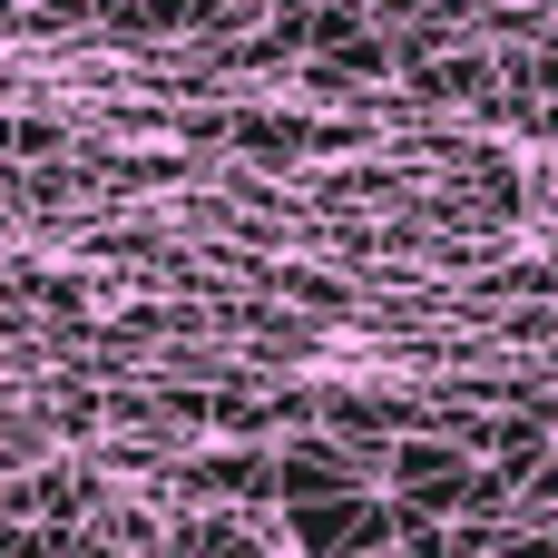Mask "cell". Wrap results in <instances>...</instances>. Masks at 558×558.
Returning <instances> with one entry per match:
<instances>
[{
  "label": "cell",
  "mask_w": 558,
  "mask_h": 558,
  "mask_svg": "<svg viewBox=\"0 0 558 558\" xmlns=\"http://www.w3.org/2000/svg\"><path fill=\"white\" fill-rule=\"evenodd\" d=\"M490 0H432V20H481Z\"/></svg>",
  "instance_id": "6da1fadb"
}]
</instances>
